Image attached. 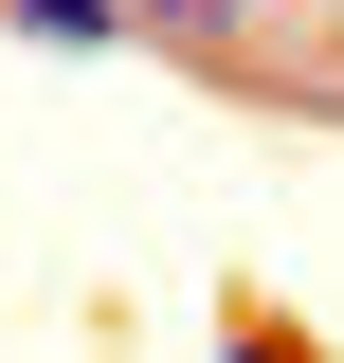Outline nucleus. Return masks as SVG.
Listing matches in <instances>:
<instances>
[{
  "label": "nucleus",
  "mask_w": 344,
  "mask_h": 363,
  "mask_svg": "<svg viewBox=\"0 0 344 363\" xmlns=\"http://www.w3.org/2000/svg\"><path fill=\"white\" fill-rule=\"evenodd\" d=\"M290 0H145V37H181V55H236V37H272Z\"/></svg>",
  "instance_id": "nucleus-1"
},
{
  "label": "nucleus",
  "mask_w": 344,
  "mask_h": 363,
  "mask_svg": "<svg viewBox=\"0 0 344 363\" xmlns=\"http://www.w3.org/2000/svg\"><path fill=\"white\" fill-rule=\"evenodd\" d=\"M18 37H55V55H109V37H145V0H0Z\"/></svg>",
  "instance_id": "nucleus-2"
},
{
  "label": "nucleus",
  "mask_w": 344,
  "mask_h": 363,
  "mask_svg": "<svg viewBox=\"0 0 344 363\" xmlns=\"http://www.w3.org/2000/svg\"><path fill=\"white\" fill-rule=\"evenodd\" d=\"M217 363H308V345H290V327H217Z\"/></svg>",
  "instance_id": "nucleus-3"
}]
</instances>
